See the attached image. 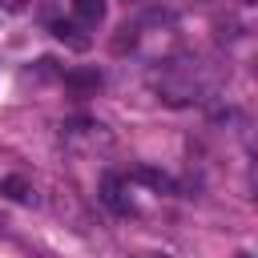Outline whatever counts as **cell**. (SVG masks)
Returning <instances> with one entry per match:
<instances>
[{"label":"cell","instance_id":"6","mask_svg":"<svg viewBox=\"0 0 258 258\" xmlns=\"http://www.w3.org/2000/svg\"><path fill=\"white\" fill-rule=\"evenodd\" d=\"M12 202H32V185L24 181V177H4V185H0Z\"/></svg>","mask_w":258,"mask_h":258},{"label":"cell","instance_id":"8","mask_svg":"<svg viewBox=\"0 0 258 258\" xmlns=\"http://www.w3.org/2000/svg\"><path fill=\"white\" fill-rule=\"evenodd\" d=\"M238 258H250V254H238Z\"/></svg>","mask_w":258,"mask_h":258},{"label":"cell","instance_id":"5","mask_svg":"<svg viewBox=\"0 0 258 258\" xmlns=\"http://www.w3.org/2000/svg\"><path fill=\"white\" fill-rule=\"evenodd\" d=\"M73 16L81 24H101L105 20V0H73Z\"/></svg>","mask_w":258,"mask_h":258},{"label":"cell","instance_id":"1","mask_svg":"<svg viewBox=\"0 0 258 258\" xmlns=\"http://www.w3.org/2000/svg\"><path fill=\"white\" fill-rule=\"evenodd\" d=\"M101 202L113 214H129V194H125V177L121 173H105L101 177Z\"/></svg>","mask_w":258,"mask_h":258},{"label":"cell","instance_id":"7","mask_svg":"<svg viewBox=\"0 0 258 258\" xmlns=\"http://www.w3.org/2000/svg\"><path fill=\"white\" fill-rule=\"evenodd\" d=\"M0 4H4V8H12V12H16V8H24V0H0Z\"/></svg>","mask_w":258,"mask_h":258},{"label":"cell","instance_id":"4","mask_svg":"<svg viewBox=\"0 0 258 258\" xmlns=\"http://www.w3.org/2000/svg\"><path fill=\"white\" fill-rule=\"evenodd\" d=\"M52 36L56 40H69L73 48H89V36H81V24L77 20H52Z\"/></svg>","mask_w":258,"mask_h":258},{"label":"cell","instance_id":"2","mask_svg":"<svg viewBox=\"0 0 258 258\" xmlns=\"http://www.w3.org/2000/svg\"><path fill=\"white\" fill-rule=\"evenodd\" d=\"M129 181H137V185H149V189H157V194H173V189H177V181H173L169 173H161V169H149V165H137V169L129 173Z\"/></svg>","mask_w":258,"mask_h":258},{"label":"cell","instance_id":"3","mask_svg":"<svg viewBox=\"0 0 258 258\" xmlns=\"http://www.w3.org/2000/svg\"><path fill=\"white\" fill-rule=\"evenodd\" d=\"M64 85L77 89V93H97L101 89V73L97 69H73V73H64Z\"/></svg>","mask_w":258,"mask_h":258}]
</instances>
